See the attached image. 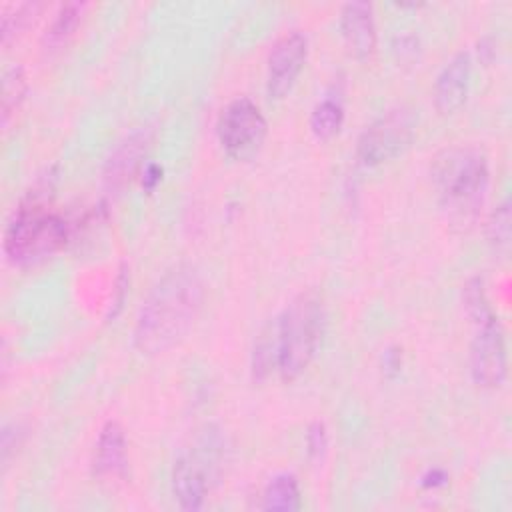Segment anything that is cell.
Returning <instances> with one entry per match:
<instances>
[{
	"mask_svg": "<svg viewBox=\"0 0 512 512\" xmlns=\"http://www.w3.org/2000/svg\"><path fill=\"white\" fill-rule=\"evenodd\" d=\"M470 74L472 58L466 50L456 52L442 66L434 82V106L442 116H450L464 106L470 88Z\"/></svg>",
	"mask_w": 512,
	"mask_h": 512,
	"instance_id": "cell-10",
	"label": "cell"
},
{
	"mask_svg": "<svg viewBox=\"0 0 512 512\" xmlns=\"http://www.w3.org/2000/svg\"><path fill=\"white\" fill-rule=\"evenodd\" d=\"M344 124V104L336 94H326L310 112V130L318 140L334 138Z\"/></svg>",
	"mask_w": 512,
	"mask_h": 512,
	"instance_id": "cell-16",
	"label": "cell"
},
{
	"mask_svg": "<svg viewBox=\"0 0 512 512\" xmlns=\"http://www.w3.org/2000/svg\"><path fill=\"white\" fill-rule=\"evenodd\" d=\"M204 302V282L196 266L176 264L144 298L134 326V346L148 356L176 346L196 322Z\"/></svg>",
	"mask_w": 512,
	"mask_h": 512,
	"instance_id": "cell-1",
	"label": "cell"
},
{
	"mask_svg": "<svg viewBox=\"0 0 512 512\" xmlns=\"http://www.w3.org/2000/svg\"><path fill=\"white\" fill-rule=\"evenodd\" d=\"M302 498L298 480L294 474L282 472L268 480L262 492V508L274 510V512H294L300 510Z\"/></svg>",
	"mask_w": 512,
	"mask_h": 512,
	"instance_id": "cell-15",
	"label": "cell"
},
{
	"mask_svg": "<svg viewBox=\"0 0 512 512\" xmlns=\"http://www.w3.org/2000/svg\"><path fill=\"white\" fill-rule=\"evenodd\" d=\"M148 146L150 132L144 128L134 130L114 148L104 166V186L108 192H118L132 180L142 164V158L146 156Z\"/></svg>",
	"mask_w": 512,
	"mask_h": 512,
	"instance_id": "cell-11",
	"label": "cell"
},
{
	"mask_svg": "<svg viewBox=\"0 0 512 512\" xmlns=\"http://www.w3.org/2000/svg\"><path fill=\"white\" fill-rule=\"evenodd\" d=\"M306 56L308 40L298 30L286 32L274 42L266 66V90L270 98H284L292 90L298 74L306 64Z\"/></svg>",
	"mask_w": 512,
	"mask_h": 512,
	"instance_id": "cell-9",
	"label": "cell"
},
{
	"mask_svg": "<svg viewBox=\"0 0 512 512\" xmlns=\"http://www.w3.org/2000/svg\"><path fill=\"white\" fill-rule=\"evenodd\" d=\"M44 4L40 2H24L18 6H12L2 14L0 20V34H2V46H8L18 34H22L42 12Z\"/></svg>",
	"mask_w": 512,
	"mask_h": 512,
	"instance_id": "cell-20",
	"label": "cell"
},
{
	"mask_svg": "<svg viewBox=\"0 0 512 512\" xmlns=\"http://www.w3.org/2000/svg\"><path fill=\"white\" fill-rule=\"evenodd\" d=\"M430 176L446 218L460 228L472 224L490 182L484 150L474 144H450L432 158Z\"/></svg>",
	"mask_w": 512,
	"mask_h": 512,
	"instance_id": "cell-2",
	"label": "cell"
},
{
	"mask_svg": "<svg viewBox=\"0 0 512 512\" xmlns=\"http://www.w3.org/2000/svg\"><path fill=\"white\" fill-rule=\"evenodd\" d=\"M464 308H466V314L472 322L494 314L480 278H472V280L466 282V286H464Z\"/></svg>",
	"mask_w": 512,
	"mask_h": 512,
	"instance_id": "cell-21",
	"label": "cell"
},
{
	"mask_svg": "<svg viewBox=\"0 0 512 512\" xmlns=\"http://www.w3.org/2000/svg\"><path fill=\"white\" fill-rule=\"evenodd\" d=\"M160 180H162V168L158 164H154V162L146 164L144 170H142V186L146 190H152Z\"/></svg>",
	"mask_w": 512,
	"mask_h": 512,
	"instance_id": "cell-24",
	"label": "cell"
},
{
	"mask_svg": "<svg viewBox=\"0 0 512 512\" xmlns=\"http://www.w3.org/2000/svg\"><path fill=\"white\" fill-rule=\"evenodd\" d=\"M250 370L254 382H262L272 372H278V318L270 320L256 336Z\"/></svg>",
	"mask_w": 512,
	"mask_h": 512,
	"instance_id": "cell-14",
	"label": "cell"
},
{
	"mask_svg": "<svg viewBox=\"0 0 512 512\" xmlns=\"http://www.w3.org/2000/svg\"><path fill=\"white\" fill-rule=\"evenodd\" d=\"M268 134V122L248 96L232 98L218 114L216 136L222 150L234 160L254 158Z\"/></svg>",
	"mask_w": 512,
	"mask_h": 512,
	"instance_id": "cell-6",
	"label": "cell"
},
{
	"mask_svg": "<svg viewBox=\"0 0 512 512\" xmlns=\"http://www.w3.org/2000/svg\"><path fill=\"white\" fill-rule=\"evenodd\" d=\"M340 30L346 46L358 60H368L376 50V24L372 4L348 2L340 10Z\"/></svg>",
	"mask_w": 512,
	"mask_h": 512,
	"instance_id": "cell-12",
	"label": "cell"
},
{
	"mask_svg": "<svg viewBox=\"0 0 512 512\" xmlns=\"http://www.w3.org/2000/svg\"><path fill=\"white\" fill-rule=\"evenodd\" d=\"M384 366H386L388 370H398V368H400V354L388 350V352L384 354Z\"/></svg>",
	"mask_w": 512,
	"mask_h": 512,
	"instance_id": "cell-26",
	"label": "cell"
},
{
	"mask_svg": "<svg viewBox=\"0 0 512 512\" xmlns=\"http://www.w3.org/2000/svg\"><path fill=\"white\" fill-rule=\"evenodd\" d=\"M416 114L406 106H396L364 128L356 144V156L364 166H380L400 156L416 132Z\"/></svg>",
	"mask_w": 512,
	"mask_h": 512,
	"instance_id": "cell-7",
	"label": "cell"
},
{
	"mask_svg": "<svg viewBox=\"0 0 512 512\" xmlns=\"http://www.w3.org/2000/svg\"><path fill=\"white\" fill-rule=\"evenodd\" d=\"M306 446L310 458H320L328 446V434L322 422H314L306 434Z\"/></svg>",
	"mask_w": 512,
	"mask_h": 512,
	"instance_id": "cell-22",
	"label": "cell"
},
{
	"mask_svg": "<svg viewBox=\"0 0 512 512\" xmlns=\"http://www.w3.org/2000/svg\"><path fill=\"white\" fill-rule=\"evenodd\" d=\"M86 4L84 2H66L62 4L56 14L52 16L50 24L46 26V32L42 34V44L46 48H58L60 44H64L74 30L78 28V24L82 22Z\"/></svg>",
	"mask_w": 512,
	"mask_h": 512,
	"instance_id": "cell-17",
	"label": "cell"
},
{
	"mask_svg": "<svg viewBox=\"0 0 512 512\" xmlns=\"http://www.w3.org/2000/svg\"><path fill=\"white\" fill-rule=\"evenodd\" d=\"M446 480H448V476L442 470H428V474L422 478V484L428 488H436V486L446 484Z\"/></svg>",
	"mask_w": 512,
	"mask_h": 512,
	"instance_id": "cell-25",
	"label": "cell"
},
{
	"mask_svg": "<svg viewBox=\"0 0 512 512\" xmlns=\"http://www.w3.org/2000/svg\"><path fill=\"white\" fill-rule=\"evenodd\" d=\"M278 318V374L296 380L314 360L326 328V312L318 292L298 294Z\"/></svg>",
	"mask_w": 512,
	"mask_h": 512,
	"instance_id": "cell-4",
	"label": "cell"
},
{
	"mask_svg": "<svg viewBox=\"0 0 512 512\" xmlns=\"http://www.w3.org/2000/svg\"><path fill=\"white\" fill-rule=\"evenodd\" d=\"M52 180H38L4 230V254L16 266L40 262L70 238V224L48 208Z\"/></svg>",
	"mask_w": 512,
	"mask_h": 512,
	"instance_id": "cell-3",
	"label": "cell"
},
{
	"mask_svg": "<svg viewBox=\"0 0 512 512\" xmlns=\"http://www.w3.org/2000/svg\"><path fill=\"white\" fill-rule=\"evenodd\" d=\"M126 292H128V272H126V266L120 268V274L116 278V288H114V298L110 302V308L106 312V318H114L120 310H122V304H124V298H126Z\"/></svg>",
	"mask_w": 512,
	"mask_h": 512,
	"instance_id": "cell-23",
	"label": "cell"
},
{
	"mask_svg": "<svg viewBox=\"0 0 512 512\" xmlns=\"http://www.w3.org/2000/svg\"><path fill=\"white\" fill-rule=\"evenodd\" d=\"M510 238H512V214H510V202L504 200L494 208V212L488 218L486 240L496 254L506 256L512 242Z\"/></svg>",
	"mask_w": 512,
	"mask_h": 512,
	"instance_id": "cell-19",
	"label": "cell"
},
{
	"mask_svg": "<svg viewBox=\"0 0 512 512\" xmlns=\"http://www.w3.org/2000/svg\"><path fill=\"white\" fill-rule=\"evenodd\" d=\"M92 468L98 476H118L126 470V436L118 422L110 420L102 426Z\"/></svg>",
	"mask_w": 512,
	"mask_h": 512,
	"instance_id": "cell-13",
	"label": "cell"
},
{
	"mask_svg": "<svg viewBox=\"0 0 512 512\" xmlns=\"http://www.w3.org/2000/svg\"><path fill=\"white\" fill-rule=\"evenodd\" d=\"M26 90H28V80H26L24 68L20 64H10L2 74V108H0L2 126H8L10 118L18 112V108L24 102Z\"/></svg>",
	"mask_w": 512,
	"mask_h": 512,
	"instance_id": "cell-18",
	"label": "cell"
},
{
	"mask_svg": "<svg viewBox=\"0 0 512 512\" xmlns=\"http://www.w3.org/2000/svg\"><path fill=\"white\" fill-rule=\"evenodd\" d=\"M476 326L470 344V374L482 388H498L506 378L508 356L504 330L496 314L472 322Z\"/></svg>",
	"mask_w": 512,
	"mask_h": 512,
	"instance_id": "cell-8",
	"label": "cell"
},
{
	"mask_svg": "<svg viewBox=\"0 0 512 512\" xmlns=\"http://www.w3.org/2000/svg\"><path fill=\"white\" fill-rule=\"evenodd\" d=\"M226 442L218 428L204 426L178 454L172 466V494L184 510L204 506L224 468Z\"/></svg>",
	"mask_w": 512,
	"mask_h": 512,
	"instance_id": "cell-5",
	"label": "cell"
}]
</instances>
